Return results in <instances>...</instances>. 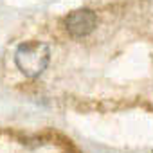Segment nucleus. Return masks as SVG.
I'll use <instances>...</instances> for the list:
<instances>
[{"label": "nucleus", "mask_w": 153, "mask_h": 153, "mask_svg": "<svg viewBox=\"0 0 153 153\" xmlns=\"http://www.w3.org/2000/svg\"><path fill=\"white\" fill-rule=\"evenodd\" d=\"M51 49L43 42H25L15 52V63L25 78H38L47 68Z\"/></svg>", "instance_id": "f257e3e1"}, {"label": "nucleus", "mask_w": 153, "mask_h": 153, "mask_svg": "<svg viewBox=\"0 0 153 153\" xmlns=\"http://www.w3.org/2000/svg\"><path fill=\"white\" fill-rule=\"evenodd\" d=\"M97 18L94 15V11L90 9H78V11H72L67 18H65V27L67 31L76 36V38H81L90 34L96 29Z\"/></svg>", "instance_id": "f03ea898"}]
</instances>
